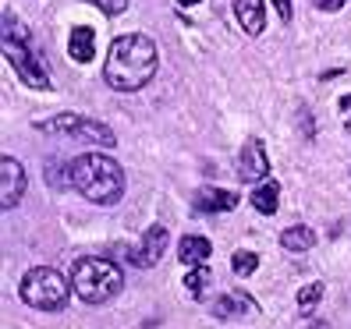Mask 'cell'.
<instances>
[{
	"label": "cell",
	"mask_w": 351,
	"mask_h": 329,
	"mask_svg": "<svg viewBox=\"0 0 351 329\" xmlns=\"http://www.w3.org/2000/svg\"><path fill=\"white\" fill-rule=\"evenodd\" d=\"M277 202H280V184H277L274 177H266L259 188L252 192V205H256V213L274 216V213H277Z\"/></svg>",
	"instance_id": "15"
},
{
	"label": "cell",
	"mask_w": 351,
	"mask_h": 329,
	"mask_svg": "<svg viewBox=\"0 0 351 329\" xmlns=\"http://www.w3.org/2000/svg\"><path fill=\"white\" fill-rule=\"evenodd\" d=\"M313 4H316L319 11H341V8L348 4V0H313Z\"/></svg>",
	"instance_id": "23"
},
{
	"label": "cell",
	"mask_w": 351,
	"mask_h": 329,
	"mask_svg": "<svg viewBox=\"0 0 351 329\" xmlns=\"http://www.w3.org/2000/svg\"><path fill=\"white\" fill-rule=\"evenodd\" d=\"M234 14H238L241 29L249 32V36H259L266 29V8H263V0H234Z\"/></svg>",
	"instance_id": "13"
},
{
	"label": "cell",
	"mask_w": 351,
	"mask_h": 329,
	"mask_svg": "<svg viewBox=\"0 0 351 329\" xmlns=\"http://www.w3.org/2000/svg\"><path fill=\"white\" fill-rule=\"evenodd\" d=\"M39 131L47 135H68V138H86L96 142V146H114V131L99 120H89L86 114H57L50 120H39Z\"/></svg>",
	"instance_id": "5"
},
{
	"label": "cell",
	"mask_w": 351,
	"mask_h": 329,
	"mask_svg": "<svg viewBox=\"0 0 351 329\" xmlns=\"http://www.w3.org/2000/svg\"><path fill=\"white\" fill-rule=\"evenodd\" d=\"M0 47H4L8 64L18 71V78H22L25 85H32V89H50V75H47V68L29 53V47H22V43H4V39H0Z\"/></svg>",
	"instance_id": "6"
},
{
	"label": "cell",
	"mask_w": 351,
	"mask_h": 329,
	"mask_svg": "<svg viewBox=\"0 0 351 329\" xmlns=\"http://www.w3.org/2000/svg\"><path fill=\"white\" fill-rule=\"evenodd\" d=\"M156 75V43L142 32L117 36L107 50V64H103V78L117 92H138L149 85Z\"/></svg>",
	"instance_id": "1"
},
{
	"label": "cell",
	"mask_w": 351,
	"mask_h": 329,
	"mask_svg": "<svg viewBox=\"0 0 351 329\" xmlns=\"http://www.w3.org/2000/svg\"><path fill=\"white\" fill-rule=\"evenodd\" d=\"M210 252H213L210 237H199V234L181 237V244H178V259H181L184 265H202L206 259H210Z\"/></svg>",
	"instance_id": "14"
},
{
	"label": "cell",
	"mask_w": 351,
	"mask_h": 329,
	"mask_svg": "<svg viewBox=\"0 0 351 329\" xmlns=\"http://www.w3.org/2000/svg\"><path fill=\"white\" fill-rule=\"evenodd\" d=\"M238 177L245 184H263L266 177H270V163H266V149L263 142L252 138L241 146V156H238Z\"/></svg>",
	"instance_id": "9"
},
{
	"label": "cell",
	"mask_w": 351,
	"mask_h": 329,
	"mask_svg": "<svg viewBox=\"0 0 351 329\" xmlns=\"http://www.w3.org/2000/svg\"><path fill=\"white\" fill-rule=\"evenodd\" d=\"M348 131H351V117H348Z\"/></svg>",
	"instance_id": "28"
},
{
	"label": "cell",
	"mask_w": 351,
	"mask_h": 329,
	"mask_svg": "<svg viewBox=\"0 0 351 329\" xmlns=\"http://www.w3.org/2000/svg\"><path fill=\"white\" fill-rule=\"evenodd\" d=\"M316 244V234H313V227H287L284 234H280V248L284 252H308Z\"/></svg>",
	"instance_id": "16"
},
{
	"label": "cell",
	"mask_w": 351,
	"mask_h": 329,
	"mask_svg": "<svg viewBox=\"0 0 351 329\" xmlns=\"http://www.w3.org/2000/svg\"><path fill=\"white\" fill-rule=\"evenodd\" d=\"M231 265H234L238 276H252V273L259 269V255L249 252V248H238V252L231 255Z\"/></svg>",
	"instance_id": "19"
},
{
	"label": "cell",
	"mask_w": 351,
	"mask_h": 329,
	"mask_svg": "<svg viewBox=\"0 0 351 329\" xmlns=\"http://www.w3.org/2000/svg\"><path fill=\"white\" fill-rule=\"evenodd\" d=\"M337 110H341V114H351V96H341V103H337Z\"/></svg>",
	"instance_id": "25"
},
{
	"label": "cell",
	"mask_w": 351,
	"mask_h": 329,
	"mask_svg": "<svg viewBox=\"0 0 351 329\" xmlns=\"http://www.w3.org/2000/svg\"><path fill=\"white\" fill-rule=\"evenodd\" d=\"M323 298V283H305L302 291H298V304L302 308H308V304H316Z\"/></svg>",
	"instance_id": "21"
},
{
	"label": "cell",
	"mask_w": 351,
	"mask_h": 329,
	"mask_svg": "<svg viewBox=\"0 0 351 329\" xmlns=\"http://www.w3.org/2000/svg\"><path fill=\"white\" fill-rule=\"evenodd\" d=\"M313 329H330V322H313Z\"/></svg>",
	"instance_id": "27"
},
{
	"label": "cell",
	"mask_w": 351,
	"mask_h": 329,
	"mask_svg": "<svg viewBox=\"0 0 351 329\" xmlns=\"http://www.w3.org/2000/svg\"><path fill=\"white\" fill-rule=\"evenodd\" d=\"M163 252H167V227L156 223V227H149L146 234H142V241L135 244V248H128V262L135 265V269H153Z\"/></svg>",
	"instance_id": "8"
},
{
	"label": "cell",
	"mask_w": 351,
	"mask_h": 329,
	"mask_svg": "<svg viewBox=\"0 0 351 329\" xmlns=\"http://www.w3.org/2000/svg\"><path fill=\"white\" fill-rule=\"evenodd\" d=\"M47 184H50V188H68V184H71V174H64V170H60V163H47Z\"/></svg>",
	"instance_id": "20"
},
{
	"label": "cell",
	"mask_w": 351,
	"mask_h": 329,
	"mask_svg": "<svg viewBox=\"0 0 351 329\" xmlns=\"http://www.w3.org/2000/svg\"><path fill=\"white\" fill-rule=\"evenodd\" d=\"M68 174L71 188L96 205H117L125 195V170L103 153H82L78 159H71Z\"/></svg>",
	"instance_id": "2"
},
{
	"label": "cell",
	"mask_w": 351,
	"mask_h": 329,
	"mask_svg": "<svg viewBox=\"0 0 351 329\" xmlns=\"http://www.w3.org/2000/svg\"><path fill=\"white\" fill-rule=\"evenodd\" d=\"M178 4H181V8H192V4H199V0H178Z\"/></svg>",
	"instance_id": "26"
},
{
	"label": "cell",
	"mask_w": 351,
	"mask_h": 329,
	"mask_svg": "<svg viewBox=\"0 0 351 329\" xmlns=\"http://www.w3.org/2000/svg\"><path fill=\"white\" fill-rule=\"evenodd\" d=\"M68 53H71V60H78V64H89V60L96 57V29L75 25L71 39H68Z\"/></svg>",
	"instance_id": "12"
},
{
	"label": "cell",
	"mask_w": 351,
	"mask_h": 329,
	"mask_svg": "<svg viewBox=\"0 0 351 329\" xmlns=\"http://www.w3.org/2000/svg\"><path fill=\"white\" fill-rule=\"evenodd\" d=\"M274 8H277V14L284 18V22H291V0H274Z\"/></svg>",
	"instance_id": "24"
},
{
	"label": "cell",
	"mask_w": 351,
	"mask_h": 329,
	"mask_svg": "<svg viewBox=\"0 0 351 329\" xmlns=\"http://www.w3.org/2000/svg\"><path fill=\"white\" fill-rule=\"evenodd\" d=\"M25 188H29V177L22 170V163H18L14 156H4L0 159V209L4 213L14 209V205L22 202Z\"/></svg>",
	"instance_id": "7"
},
{
	"label": "cell",
	"mask_w": 351,
	"mask_h": 329,
	"mask_svg": "<svg viewBox=\"0 0 351 329\" xmlns=\"http://www.w3.org/2000/svg\"><path fill=\"white\" fill-rule=\"evenodd\" d=\"M210 283H213V273L206 269V262H202V265H195V269L184 276V291H189L192 298H202L206 291H210Z\"/></svg>",
	"instance_id": "17"
},
{
	"label": "cell",
	"mask_w": 351,
	"mask_h": 329,
	"mask_svg": "<svg viewBox=\"0 0 351 329\" xmlns=\"http://www.w3.org/2000/svg\"><path fill=\"white\" fill-rule=\"evenodd\" d=\"M121 287H125V273L110 259H82L71 269V291L86 304H103L117 298Z\"/></svg>",
	"instance_id": "3"
},
{
	"label": "cell",
	"mask_w": 351,
	"mask_h": 329,
	"mask_svg": "<svg viewBox=\"0 0 351 329\" xmlns=\"http://www.w3.org/2000/svg\"><path fill=\"white\" fill-rule=\"evenodd\" d=\"M25 304L39 308V312H60L68 304L71 283L60 276V269H50V265H36L22 276V287H18Z\"/></svg>",
	"instance_id": "4"
},
{
	"label": "cell",
	"mask_w": 351,
	"mask_h": 329,
	"mask_svg": "<svg viewBox=\"0 0 351 329\" xmlns=\"http://www.w3.org/2000/svg\"><path fill=\"white\" fill-rule=\"evenodd\" d=\"M234 205H238V195L227 188H199V195H195L199 213H231Z\"/></svg>",
	"instance_id": "11"
},
{
	"label": "cell",
	"mask_w": 351,
	"mask_h": 329,
	"mask_svg": "<svg viewBox=\"0 0 351 329\" xmlns=\"http://www.w3.org/2000/svg\"><path fill=\"white\" fill-rule=\"evenodd\" d=\"M0 39H4V43H22V47H29V32L18 25L14 11H4V32H0Z\"/></svg>",
	"instance_id": "18"
},
{
	"label": "cell",
	"mask_w": 351,
	"mask_h": 329,
	"mask_svg": "<svg viewBox=\"0 0 351 329\" xmlns=\"http://www.w3.org/2000/svg\"><path fill=\"white\" fill-rule=\"evenodd\" d=\"M252 312H259L256 301L249 294H241V291H231V294H223V298L213 301V315L217 319H238V315H252Z\"/></svg>",
	"instance_id": "10"
},
{
	"label": "cell",
	"mask_w": 351,
	"mask_h": 329,
	"mask_svg": "<svg viewBox=\"0 0 351 329\" xmlns=\"http://www.w3.org/2000/svg\"><path fill=\"white\" fill-rule=\"evenodd\" d=\"M93 4H96L103 14H110V18H114V14H121V11L128 8V0H93Z\"/></svg>",
	"instance_id": "22"
}]
</instances>
